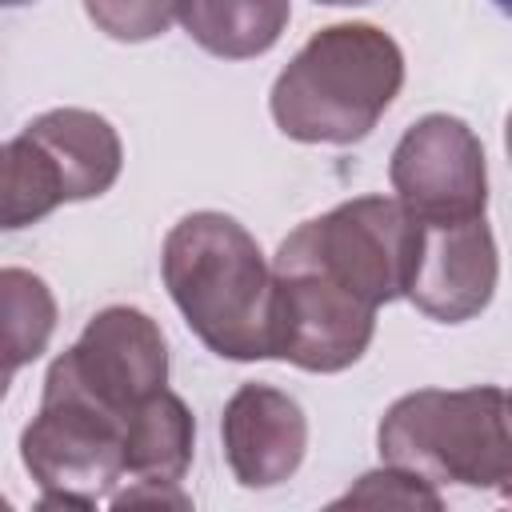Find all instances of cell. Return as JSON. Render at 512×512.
I'll use <instances>...</instances> for the list:
<instances>
[{
    "label": "cell",
    "mask_w": 512,
    "mask_h": 512,
    "mask_svg": "<svg viewBox=\"0 0 512 512\" xmlns=\"http://www.w3.org/2000/svg\"><path fill=\"white\" fill-rule=\"evenodd\" d=\"M0 160H4V148H0Z\"/></svg>",
    "instance_id": "cell-21"
},
{
    "label": "cell",
    "mask_w": 512,
    "mask_h": 512,
    "mask_svg": "<svg viewBox=\"0 0 512 512\" xmlns=\"http://www.w3.org/2000/svg\"><path fill=\"white\" fill-rule=\"evenodd\" d=\"M388 180L420 224L468 220L488 208V164L480 136L448 112L420 116L392 148Z\"/></svg>",
    "instance_id": "cell-8"
},
{
    "label": "cell",
    "mask_w": 512,
    "mask_h": 512,
    "mask_svg": "<svg viewBox=\"0 0 512 512\" xmlns=\"http://www.w3.org/2000/svg\"><path fill=\"white\" fill-rule=\"evenodd\" d=\"M88 20L120 40V44H144L168 32L176 20V0H84Z\"/></svg>",
    "instance_id": "cell-15"
},
{
    "label": "cell",
    "mask_w": 512,
    "mask_h": 512,
    "mask_svg": "<svg viewBox=\"0 0 512 512\" xmlns=\"http://www.w3.org/2000/svg\"><path fill=\"white\" fill-rule=\"evenodd\" d=\"M56 168L64 204L104 196L124 168V144L116 128L88 108H52L20 128Z\"/></svg>",
    "instance_id": "cell-11"
},
{
    "label": "cell",
    "mask_w": 512,
    "mask_h": 512,
    "mask_svg": "<svg viewBox=\"0 0 512 512\" xmlns=\"http://www.w3.org/2000/svg\"><path fill=\"white\" fill-rule=\"evenodd\" d=\"M420 248V220L396 196H356L292 228L272 264L324 272L356 300L380 308L404 296Z\"/></svg>",
    "instance_id": "cell-4"
},
{
    "label": "cell",
    "mask_w": 512,
    "mask_h": 512,
    "mask_svg": "<svg viewBox=\"0 0 512 512\" xmlns=\"http://www.w3.org/2000/svg\"><path fill=\"white\" fill-rule=\"evenodd\" d=\"M316 4H336V8H352V4H372V0H316Z\"/></svg>",
    "instance_id": "cell-17"
},
{
    "label": "cell",
    "mask_w": 512,
    "mask_h": 512,
    "mask_svg": "<svg viewBox=\"0 0 512 512\" xmlns=\"http://www.w3.org/2000/svg\"><path fill=\"white\" fill-rule=\"evenodd\" d=\"M376 332V308L304 264H272L268 360L304 372L352 368Z\"/></svg>",
    "instance_id": "cell-6"
},
{
    "label": "cell",
    "mask_w": 512,
    "mask_h": 512,
    "mask_svg": "<svg viewBox=\"0 0 512 512\" xmlns=\"http://www.w3.org/2000/svg\"><path fill=\"white\" fill-rule=\"evenodd\" d=\"M4 504H8V500H4V496H0V508H4Z\"/></svg>",
    "instance_id": "cell-20"
},
{
    "label": "cell",
    "mask_w": 512,
    "mask_h": 512,
    "mask_svg": "<svg viewBox=\"0 0 512 512\" xmlns=\"http://www.w3.org/2000/svg\"><path fill=\"white\" fill-rule=\"evenodd\" d=\"M20 460L44 508H96L124 480V420L44 376L40 412L20 432Z\"/></svg>",
    "instance_id": "cell-5"
},
{
    "label": "cell",
    "mask_w": 512,
    "mask_h": 512,
    "mask_svg": "<svg viewBox=\"0 0 512 512\" xmlns=\"http://www.w3.org/2000/svg\"><path fill=\"white\" fill-rule=\"evenodd\" d=\"M404 84L400 44L364 20L328 24L288 60L268 92L276 128L300 144H356Z\"/></svg>",
    "instance_id": "cell-2"
},
{
    "label": "cell",
    "mask_w": 512,
    "mask_h": 512,
    "mask_svg": "<svg viewBox=\"0 0 512 512\" xmlns=\"http://www.w3.org/2000/svg\"><path fill=\"white\" fill-rule=\"evenodd\" d=\"M8 384H12V376H0V400L8 396Z\"/></svg>",
    "instance_id": "cell-19"
},
{
    "label": "cell",
    "mask_w": 512,
    "mask_h": 512,
    "mask_svg": "<svg viewBox=\"0 0 512 512\" xmlns=\"http://www.w3.org/2000/svg\"><path fill=\"white\" fill-rule=\"evenodd\" d=\"M224 460L244 488L284 484L308 452L304 408L272 384H240L220 416Z\"/></svg>",
    "instance_id": "cell-10"
},
{
    "label": "cell",
    "mask_w": 512,
    "mask_h": 512,
    "mask_svg": "<svg viewBox=\"0 0 512 512\" xmlns=\"http://www.w3.org/2000/svg\"><path fill=\"white\" fill-rule=\"evenodd\" d=\"M196 448V420L188 404L160 388L144 396L124 420V480L180 484Z\"/></svg>",
    "instance_id": "cell-12"
},
{
    "label": "cell",
    "mask_w": 512,
    "mask_h": 512,
    "mask_svg": "<svg viewBox=\"0 0 512 512\" xmlns=\"http://www.w3.org/2000/svg\"><path fill=\"white\" fill-rule=\"evenodd\" d=\"M496 276V236L484 216L420 224V248L404 296L428 320L464 324L492 304Z\"/></svg>",
    "instance_id": "cell-9"
},
{
    "label": "cell",
    "mask_w": 512,
    "mask_h": 512,
    "mask_svg": "<svg viewBox=\"0 0 512 512\" xmlns=\"http://www.w3.org/2000/svg\"><path fill=\"white\" fill-rule=\"evenodd\" d=\"M172 304L200 344L224 360H268L272 264L256 236L224 212H188L160 252Z\"/></svg>",
    "instance_id": "cell-1"
},
{
    "label": "cell",
    "mask_w": 512,
    "mask_h": 512,
    "mask_svg": "<svg viewBox=\"0 0 512 512\" xmlns=\"http://www.w3.org/2000/svg\"><path fill=\"white\" fill-rule=\"evenodd\" d=\"M48 376L64 380L96 408L128 420L144 396L168 384V344L148 312L112 304L100 308L84 324L80 340L48 364Z\"/></svg>",
    "instance_id": "cell-7"
},
{
    "label": "cell",
    "mask_w": 512,
    "mask_h": 512,
    "mask_svg": "<svg viewBox=\"0 0 512 512\" xmlns=\"http://www.w3.org/2000/svg\"><path fill=\"white\" fill-rule=\"evenodd\" d=\"M336 504H396V508H432V512L444 508L436 484H428L424 476L404 472L396 464H384L376 472H364Z\"/></svg>",
    "instance_id": "cell-16"
},
{
    "label": "cell",
    "mask_w": 512,
    "mask_h": 512,
    "mask_svg": "<svg viewBox=\"0 0 512 512\" xmlns=\"http://www.w3.org/2000/svg\"><path fill=\"white\" fill-rule=\"evenodd\" d=\"M376 448L384 464L416 472L428 484L508 492V392L496 384L416 388L384 412Z\"/></svg>",
    "instance_id": "cell-3"
},
{
    "label": "cell",
    "mask_w": 512,
    "mask_h": 512,
    "mask_svg": "<svg viewBox=\"0 0 512 512\" xmlns=\"http://www.w3.org/2000/svg\"><path fill=\"white\" fill-rule=\"evenodd\" d=\"M56 332V296L28 268H0V376L48 352Z\"/></svg>",
    "instance_id": "cell-14"
},
{
    "label": "cell",
    "mask_w": 512,
    "mask_h": 512,
    "mask_svg": "<svg viewBox=\"0 0 512 512\" xmlns=\"http://www.w3.org/2000/svg\"><path fill=\"white\" fill-rule=\"evenodd\" d=\"M24 4H32V0H0V8H24Z\"/></svg>",
    "instance_id": "cell-18"
},
{
    "label": "cell",
    "mask_w": 512,
    "mask_h": 512,
    "mask_svg": "<svg viewBox=\"0 0 512 512\" xmlns=\"http://www.w3.org/2000/svg\"><path fill=\"white\" fill-rule=\"evenodd\" d=\"M184 32L220 60L264 56L292 20V0H176Z\"/></svg>",
    "instance_id": "cell-13"
}]
</instances>
